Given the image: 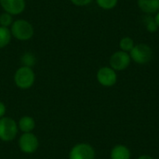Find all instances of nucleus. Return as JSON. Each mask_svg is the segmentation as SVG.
<instances>
[{
	"instance_id": "4468645a",
	"label": "nucleus",
	"mask_w": 159,
	"mask_h": 159,
	"mask_svg": "<svg viewBox=\"0 0 159 159\" xmlns=\"http://www.w3.org/2000/svg\"><path fill=\"white\" fill-rule=\"evenodd\" d=\"M36 57L33 52L30 51H26L24 52L21 56H20V62H21V66H25V67H30L33 68L35 63H36Z\"/></svg>"
},
{
	"instance_id": "7ed1b4c3",
	"label": "nucleus",
	"mask_w": 159,
	"mask_h": 159,
	"mask_svg": "<svg viewBox=\"0 0 159 159\" xmlns=\"http://www.w3.org/2000/svg\"><path fill=\"white\" fill-rule=\"evenodd\" d=\"M35 80V75L33 68L20 66L17 69L14 74V82L15 85L20 89H30Z\"/></svg>"
},
{
	"instance_id": "6e6552de",
	"label": "nucleus",
	"mask_w": 159,
	"mask_h": 159,
	"mask_svg": "<svg viewBox=\"0 0 159 159\" xmlns=\"http://www.w3.org/2000/svg\"><path fill=\"white\" fill-rule=\"evenodd\" d=\"M39 146L37 137L32 132L23 133L19 139V147L24 154H34Z\"/></svg>"
},
{
	"instance_id": "f8f14e48",
	"label": "nucleus",
	"mask_w": 159,
	"mask_h": 159,
	"mask_svg": "<svg viewBox=\"0 0 159 159\" xmlns=\"http://www.w3.org/2000/svg\"><path fill=\"white\" fill-rule=\"evenodd\" d=\"M18 128L23 132V133H29L32 132L34 128H35V121L33 117L25 116H22L20 120H19V125Z\"/></svg>"
},
{
	"instance_id": "ddd939ff",
	"label": "nucleus",
	"mask_w": 159,
	"mask_h": 159,
	"mask_svg": "<svg viewBox=\"0 0 159 159\" xmlns=\"http://www.w3.org/2000/svg\"><path fill=\"white\" fill-rule=\"evenodd\" d=\"M143 26L145 28V30L151 34L157 33L158 31V26L157 23L155 20V16L154 15H145L143 18Z\"/></svg>"
},
{
	"instance_id": "a211bd4d",
	"label": "nucleus",
	"mask_w": 159,
	"mask_h": 159,
	"mask_svg": "<svg viewBox=\"0 0 159 159\" xmlns=\"http://www.w3.org/2000/svg\"><path fill=\"white\" fill-rule=\"evenodd\" d=\"M13 21H14V16H12L11 14L5 12V11H3L0 14V26L10 28Z\"/></svg>"
},
{
	"instance_id": "6ab92c4d",
	"label": "nucleus",
	"mask_w": 159,
	"mask_h": 159,
	"mask_svg": "<svg viewBox=\"0 0 159 159\" xmlns=\"http://www.w3.org/2000/svg\"><path fill=\"white\" fill-rule=\"evenodd\" d=\"M70 2L75 7H87L90 5L93 0H70Z\"/></svg>"
},
{
	"instance_id": "20e7f679",
	"label": "nucleus",
	"mask_w": 159,
	"mask_h": 159,
	"mask_svg": "<svg viewBox=\"0 0 159 159\" xmlns=\"http://www.w3.org/2000/svg\"><path fill=\"white\" fill-rule=\"evenodd\" d=\"M18 133V125L11 117L4 116L0 119V140L10 142Z\"/></svg>"
},
{
	"instance_id": "f3484780",
	"label": "nucleus",
	"mask_w": 159,
	"mask_h": 159,
	"mask_svg": "<svg viewBox=\"0 0 159 159\" xmlns=\"http://www.w3.org/2000/svg\"><path fill=\"white\" fill-rule=\"evenodd\" d=\"M97 6L103 10H112L116 7L118 0H95Z\"/></svg>"
},
{
	"instance_id": "aec40b11",
	"label": "nucleus",
	"mask_w": 159,
	"mask_h": 159,
	"mask_svg": "<svg viewBox=\"0 0 159 159\" xmlns=\"http://www.w3.org/2000/svg\"><path fill=\"white\" fill-rule=\"evenodd\" d=\"M6 112H7L6 105H5L2 102H0V119H1L2 117H4V116H5Z\"/></svg>"
},
{
	"instance_id": "423d86ee",
	"label": "nucleus",
	"mask_w": 159,
	"mask_h": 159,
	"mask_svg": "<svg viewBox=\"0 0 159 159\" xmlns=\"http://www.w3.org/2000/svg\"><path fill=\"white\" fill-rule=\"evenodd\" d=\"M96 77L99 84L105 88L113 87L117 82V74L110 66L101 67L97 72Z\"/></svg>"
},
{
	"instance_id": "9d476101",
	"label": "nucleus",
	"mask_w": 159,
	"mask_h": 159,
	"mask_svg": "<svg viewBox=\"0 0 159 159\" xmlns=\"http://www.w3.org/2000/svg\"><path fill=\"white\" fill-rule=\"evenodd\" d=\"M137 5L145 15H155L159 11V0H137Z\"/></svg>"
},
{
	"instance_id": "2eb2a0df",
	"label": "nucleus",
	"mask_w": 159,
	"mask_h": 159,
	"mask_svg": "<svg viewBox=\"0 0 159 159\" xmlns=\"http://www.w3.org/2000/svg\"><path fill=\"white\" fill-rule=\"evenodd\" d=\"M12 38L9 28L0 26V49L8 46Z\"/></svg>"
},
{
	"instance_id": "0eeeda50",
	"label": "nucleus",
	"mask_w": 159,
	"mask_h": 159,
	"mask_svg": "<svg viewBox=\"0 0 159 159\" xmlns=\"http://www.w3.org/2000/svg\"><path fill=\"white\" fill-rule=\"evenodd\" d=\"M94 148L85 143L75 144L69 153V159H95Z\"/></svg>"
},
{
	"instance_id": "dca6fc26",
	"label": "nucleus",
	"mask_w": 159,
	"mask_h": 159,
	"mask_svg": "<svg viewBox=\"0 0 159 159\" xmlns=\"http://www.w3.org/2000/svg\"><path fill=\"white\" fill-rule=\"evenodd\" d=\"M134 40L129 36H124L119 40V49L129 53L135 46Z\"/></svg>"
},
{
	"instance_id": "4be33fe9",
	"label": "nucleus",
	"mask_w": 159,
	"mask_h": 159,
	"mask_svg": "<svg viewBox=\"0 0 159 159\" xmlns=\"http://www.w3.org/2000/svg\"><path fill=\"white\" fill-rule=\"evenodd\" d=\"M154 16H155V20H156V21H157V26H158L159 28V11L157 13H156Z\"/></svg>"
},
{
	"instance_id": "f03ea898",
	"label": "nucleus",
	"mask_w": 159,
	"mask_h": 159,
	"mask_svg": "<svg viewBox=\"0 0 159 159\" xmlns=\"http://www.w3.org/2000/svg\"><path fill=\"white\" fill-rule=\"evenodd\" d=\"M153 48L145 43L136 44L132 50L129 52L131 61L140 65L147 64L148 62H150L153 59Z\"/></svg>"
},
{
	"instance_id": "412c9836",
	"label": "nucleus",
	"mask_w": 159,
	"mask_h": 159,
	"mask_svg": "<svg viewBox=\"0 0 159 159\" xmlns=\"http://www.w3.org/2000/svg\"><path fill=\"white\" fill-rule=\"evenodd\" d=\"M138 159H154V157H152L151 156H148V155H143V156L139 157Z\"/></svg>"
},
{
	"instance_id": "39448f33",
	"label": "nucleus",
	"mask_w": 159,
	"mask_h": 159,
	"mask_svg": "<svg viewBox=\"0 0 159 159\" xmlns=\"http://www.w3.org/2000/svg\"><path fill=\"white\" fill-rule=\"evenodd\" d=\"M131 62L129 53L117 50L115 51L109 59V66L113 68L116 72H120L126 70Z\"/></svg>"
},
{
	"instance_id": "f257e3e1",
	"label": "nucleus",
	"mask_w": 159,
	"mask_h": 159,
	"mask_svg": "<svg viewBox=\"0 0 159 159\" xmlns=\"http://www.w3.org/2000/svg\"><path fill=\"white\" fill-rule=\"evenodd\" d=\"M9 30L12 37L19 41H28L32 39L34 34L33 24L25 19L14 20Z\"/></svg>"
},
{
	"instance_id": "1a4fd4ad",
	"label": "nucleus",
	"mask_w": 159,
	"mask_h": 159,
	"mask_svg": "<svg viewBox=\"0 0 159 159\" xmlns=\"http://www.w3.org/2000/svg\"><path fill=\"white\" fill-rule=\"evenodd\" d=\"M0 7L3 11L11 14L12 16H18L21 14L26 7L25 0H0Z\"/></svg>"
},
{
	"instance_id": "9b49d317",
	"label": "nucleus",
	"mask_w": 159,
	"mask_h": 159,
	"mask_svg": "<svg viewBox=\"0 0 159 159\" xmlns=\"http://www.w3.org/2000/svg\"><path fill=\"white\" fill-rule=\"evenodd\" d=\"M131 153L130 150L123 144H117L116 145L110 153V158L111 159H130Z\"/></svg>"
}]
</instances>
